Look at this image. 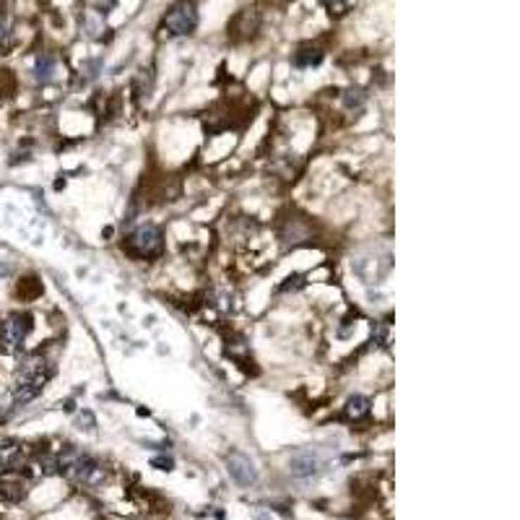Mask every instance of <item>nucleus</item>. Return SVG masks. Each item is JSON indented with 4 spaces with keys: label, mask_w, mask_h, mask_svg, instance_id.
Here are the masks:
<instances>
[{
    "label": "nucleus",
    "mask_w": 520,
    "mask_h": 520,
    "mask_svg": "<svg viewBox=\"0 0 520 520\" xmlns=\"http://www.w3.org/2000/svg\"><path fill=\"white\" fill-rule=\"evenodd\" d=\"M369 414V398L364 395H351L346 406H343V417L349 419V421H359V419H364Z\"/></svg>",
    "instance_id": "9"
},
{
    "label": "nucleus",
    "mask_w": 520,
    "mask_h": 520,
    "mask_svg": "<svg viewBox=\"0 0 520 520\" xmlns=\"http://www.w3.org/2000/svg\"><path fill=\"white\" fill-rule=\"evenodd\" d=\"M151 466L159 471H172L175 469V458H172V455H154V458H151Z\"/></svg>",
    "instance_id": "15"
},
{
    "label": "nucleus",
    "mask_w": 520,
    "mask_h": 520,
    "mask_svg": "<svg viewBox=\"0 0 520 520\" xmlns=\"http://www.w3.org/2000/svg\"><path fill=\"white\" fill-rule=\"evenodd\" d=\"M343 104H346V110H359V107L364 104V94H362L359 89H349V91L343 94Z\"/></svg>",
    "instance_id": "13"
},
{
    "label": "nucleus",
    "mask_w": 520,
    "mask_h": 520,
    "mask_svg": "<svg viewBox=\"0 0 520 520\" xmlns=\"http://www.w3.org/2000/svg\"><path fill=\"white\" fill-rule=\"evenodd\" d=\"M70 474L86 486H96L104 481V466L99 461H94V458H89V455H78Z\"/></svg>",
    "instance_id": "7"
},
{
    "label": "nucleus",
    "mask_w": 520,
    "mask_h": 520,
    "mask_svg": "<svg viewBox=\"0 0 520 520\" xmlns=\"http://www.w3.org/2000/svg\"><path fill=\"white\" fill-rule=\"evenodd\" d=\"M125 250H128V255L133 258H154L162 253V229L154 227V224H144V227H138L128 234L125 239Z\"/></svg>",
    "instance_id": "2"
},
{
    "label": "nucleus",
    "mask_w": 520,
    "mask_h": 520,
    "mask_svg": "<svg viewBox=\"0 0 520 520\" xmlns=\"http://www.w3.org/2000/svg\"><path fill=\"white\" fill-rule=\"evenodd\" d=\"M227 471H229V476L237 481L239 486H255L258 484V469H255V461L245 455V452L239 450H229L227 452Z\"/></svg>",
    "instance_id": "6"
},
{
    "label": "nucleus",
    "mask_w": 520,
    "mask_h": 520,
    "mask_svg": "<svg viewBox=\"0 0 520 520\" xmlns=\"http://www.w3.org/2000/svg\"><path fill=\"white\" fill-rule=\"evenodd\" d=\"M323 471V458L320 452L312 450V448H302L289 458V474L299 481H310V478H317Z\"/></svg>",
    "instance_id": "4"
},
{
    "label": "nucleus",
    "mask_w": 520,
    "mask_h": 520,
    "mask_svg": "<svg viewBox=\"0 0 520 520\" xmlns=\"http://www.w3.org/2000/svg\"><path fill=\"white\" fill-rule=\"evenodd\" d=\"M351 6H354V0H328V8H331V13H336V16L346 13Z\"/></svg>",
    "instance_id": "16"
},
{
    "label": "nucleus",
    "mask_w": 520,
    "mask_h": 520,
    "mask_svg": "<svg viewBox=\"0 0 520 520\" xmlns=\"http://www.w3.org/2000/svg\"><path fill=\"white\" fill-rule=\"evenodd\" d=\"M52 70H55V58H50V55H42V58L37 60V78L47 81V78L52 76Z\"/></svg>",
    "instance_id": "12"
},
{
    "label": "nucleus",
    "mask_w": 520,
    "mask_h": 520,
    "mask_svg": "<svg viewBox=\"0 0 520 520\" xmlns=\"http://www.w3.org/2000/svg\"><path fill=\"white\" fill-rule=\"evenodd\" d=\"M323 60V52L317 50V47H302V50L294 55V65L299 68H310V65H317Z\"/></svg>",
    "instance_id": "11"
},
{
    "label": "nucleus",
    "mask_w": 520,
    "mask_h": 520,
    "mask_svg": "<svg viewBox=\"0 0 520 520\" xmlns=\"http://www.w3.org/2000/svg\"><path fill=\"white\" fill-rule=\"evenodd\" d=\"M32 315L26 312H16L3 320L0 325V343H6V349H18L26 341V336L32 333Z\"/></svg>",
    "instance_id": "5"
},
{
    "label": "nucleus",
    "mask_w": 520,
    "mask_h": 520,
    "mask_svg": "<svg viewBox=\"0 0 520 520\" xmlns=\"http://www.w3.org/2000/svg\"><path fill=\"white\" fill-rule=\"evenodd\" d=\"M11 44H13V29L8 21H0V52L11 50Z\"/></svg>",
    "instance_id": "14"
},
{
    "label": "nucleus",
    "mask_w": 520,
    "mask_h": 520,
    "mask_svg": "<svg viewBox=\"0 0 520 520\" xmlns=\"http://www.w3.org/2000/svg\"><path fill=\"white\" fill-rule=\"evenodd\" d=\"M299 286H302V276H299V273H294V276H289V279H286V284L281 286V291L299 289Z\"/></svg>",
    "instance_id": "17"
},
{
    "label": "nucleus",
    "mask_w": 520,
    "mask_h": 520,
    "mask_svg": "<svg viewBox=\"0 0 520 520\" xmlns=\"http://www.w3.org/2000/svg\"><path fill=\"white\" fill-rule=\"evenodd\" d=\"M164 32L170 37H188L196 32L198 26V8L193 0H182V3H177L175 8L164 16L162 21Z\"/></svg>",
    "instance_id": "3"
},
{
    "label": "nucleus",
    "mask_w": 520,
    "mask_h": 520,
    "mask_svg": "<svg viewBox=\"0 0 520 520\" xmlns=\"http://www.w3.org/2000/svg\"><path fill=\"white\" fill-rule=\"evenodd\" d=\"M24 495H26V489L18 478H3V481H0V497H3V500L18 502V500H24Z\"/></svg>",
    "instance_id": "10"
},
{
    "label": "nucleus",
    "mask_w": 520,
    "mask_h": 520,
    "mask_svg": "<svg viewBox=\"0 0 520 520\" xmlns=\"http://www.w3.org/2000/svg\"><path fill=\"white\" fill-rule=\"evenodd\" d=\"M21 458V443L18 440H3L0 443V469L11 471Z\"/></svg>",
    "instance_id": "8"
},
{
    "label": "nucleus",
    "mask_w": 520,
    "mask_h": 520,
    "mask_svg": "<svg viewBox=\"0 0 520 520\" xmlns=\"http://www.w3.org/2000/svg\"><path fill=\"white\" fill-rule=\"evenodd\" d=\"M55 375V367L50 362H44V359H34V362H29L24 364L21 369V375H18V383L13 388V403L16 406H24V403L34 401L37 395L42 393L44 383Z\"/></svg>",
    "instance_id": "1"
}]
</instances>
